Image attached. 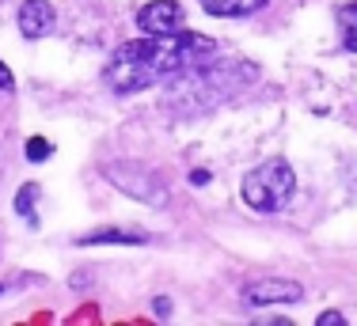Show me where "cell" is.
Returning <instances> with one entry per match:
<instances>
[{"label": "cell", "mask_w": 357, "mask_h": 326, "mask_svg": "<svg viewBox=\"0 0 357 326\" xmlns=\"http://www.w3.org/2000/svg\"><path fill=\"white\" fill-rule=\"evenodd\" d=\"M217 54V42L194 31L178 34H144L137 42H122L110 54L103 68V80L118 95H137V91L152 88L164 80H178L190 68L209 65Z\"/></svg>", "instance_id": "cell-1"}, {"label": "cell", "mask_w": 357, "mask_h": 326, "mask_svg": "<svg viewBox=\"0 0 357 326\" xmlns=\"http://www.w3.org/2000/svg\"><path fill=\"white\" fill-rule=\"evenodd\" d=\"M296 194V171L285 160H270L259 163L255 171H248L240 183V197L251 205L255 212H282Z\"/></svg>", "instance_id": "cell-2"}, {"label": "cell", "mask_w": 357, "mask_h": 326, "mask_svg": "<svg viewBox=\"0 0 357 326\" xmlns=\"http://www.w3.org/2000/svg\"><path fill=\"white\" fill-rule=\"evenodd\" d=\"M107 178H110L114 186H122L126 194L141 197V201H152V205L164 201V186H160L144 167H137V163H114V167L107 171Z\"/></svg>", "instance_id": "cell-3"}, {"label": "cell", "mask_w": 357, "mask_h": 326, "mask_svg": "<svg viewBox=\"0 0 357 326\" xmlns=\"http://www.w3.org/2000/svg\"><path fill=\"white\" fill-rule=\"evenodd\" d=\"M183 4L178 0H152L137 12L141 34H178L183 31Z\"/></svg>", "instance_id": "cell-4"}, {"label": "cell", "mask_w": 357, "mask_h": 326, "mask_svg": "<svg viewBox=\"0 0 357 326\" xmlns=\"http://www.w3.org/2000/svg\"><path fill=\"white\" fill-rule=\"evenodd\" d=\"M248 304L251 307H266V304H301L304 288L296 281H255L248 285Z\"/></svg>", "instance_id": "cell-5"}, {"label": "cell", "mask_w": 357, "mask_h": 326, "mask_svg": "<svg viewBox=\"0 0 357 326\" xmlns=\"http://www.w3.org/2000/svg\"><path fill=\"white\" fill-rule=\"evenodd\" d=\"M57 27V12L50 0H23L20 8V31L23 38H46Z\"/></svg>", "instance_id": "cell-6"}, {"label": "cell", "mask_w": 357, "mask_h": 326, "mask_svg": "<svg viewBox=\"0 0 357 326\" xmlns=\"http://www.w3.org/2000/svg\"><path fill=\"white\" fill-rule=\"evenodd\" d=\"M209 15H220V20H236V15H251L259 8H266V0H202Z\"/></svg>", "instance_id": "cell-7"}, {"label": "cell", "mask_w": 357, "mask_h": 326, "mask_svg": "<svg viewBox=\"0 0 357 326\" xmlns=\"http://www.w3.org/2000/svg\"><path fill=\"white\" fill-rule=\"evenodd\" d=\"M80 247L88 243H144V231H126V228H103V231H88L76 239Z\"/></svg>", "instance_id": "cell-8"}, {"label": "cell", "mask_w": 357, "mask_h": 326, "mask_svg": "<svg viewBox=\"0 0 357 326\" xmlns=\"http://www.w3.org/2000/svg\"><path fill=\"white\" fill-rule=\"evenodd\" d=\"M338 31H342V49L357 54V0L338 8Z\"/></svg>", "instance_id": "cell-9"}, {"label": "cell", "mask_w": 357, "mask_h": 326, "mask_svg": "<svg viewBox=\"0 0 357 326\" xmlns=\"http://www.w3.org/2000/svg\"><path fill=\"white\" fill-rule=\"evenodd\" d=\"M35 201H38V186H35V183L20 186V194H15V212H20V217L27 220L31 228H38V212H35Z\"/></svg>", "instance_id": "cell-10"}, {"label": "cell", "mask_w": 357, "mask_h": 326, "mask_svg": "<svg viewBox=\"0 0 357 326\" xmlns=\"http://www.w3.org/2000/svg\"><path fill=\"white\" fill-rule=\"evenodd\" d=\"M50 152H54V144H50L46 137H31V141L23 144V156H27V160H35V163L50 160Z\"/></svg>", "instance_id": "cell-11"}, {"label": "cell", "mask_w": 357, "mask_h": 326, "mask_svg": "<svg viewBox=\"0 0 357 326\" xmlns=\"http://www.w3.org/2000/svg\"><path fill=\"white\" fill-rule=\"evenodd\" d=\"M319 326H346V319L338 311H323L319 315Z\"/></svg>", "instance_id": "cell-12"}, {"label": "cell", "mask_w": 357, "mask_h": 326, "mask_svg": "<svg viewBox=\"0 0 357 326\" xmlns=\"http://www.w3.org/2000/svg\"><path fill=\"white\" fill-rule=\"evenodd\" d=\"M12 84H15V80H12V68L0 61V91H12Z\"/></svg>", "instance_id": "cell-13"}, {"label": "cell", "mask_w": 357, "mask_h": 326, "mask_svg": "<svg viewBox=\"0 0 357 326\" xmlns=\"http://www.w3.org/2000/svg\"><path fill=\"white\" fill-rule=\"evenodd\" d=\"M190 183H194V186H206V183H209V171H194Z\"/></svg>", "instance_id": "cell-14"}, {"label": "cell", "mask_w": 357, "mask_h": 326, "mask_svg": "<svg viewBox=\"0 0 357 326\" xmlns=\"http://www.w3.org/2000/svg\"><path fill=\"white\" fill-rule=\"evenodd\" d=\"M167 311H172V304H167V300L160 296V300H156V315H167Z\"/></svg>", "instance_id": "cell-15"}, {"label": "cell", "mask_w": 357, "mask_h": 326, "mask_svg": "<svg viewBox=\"0 0 357 326\" xmlns=\"http://www.w3.org/2000/svg\"><path fill=\"white\" fill-rule=\"evenodd\" d=\"M0 293H4V288H0Z\"/></svg>", "instance_id": "cell-16"}]
</instances>
